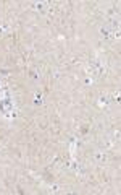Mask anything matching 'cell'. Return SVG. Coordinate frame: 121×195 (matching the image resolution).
<instances>
[{
    "label": "cell",
    "instance_id": "cell-2",
    "mask_svg": "<svg viewBox=\"0 0 121 195\" xmlns=\"http://www.w3.org/2000/svg\"><path fill=\"white\" fill-rule=\"evenodd\" d=\"M89 73H92L95 78H102L105 75V64L100 60V59H92L89 64Z\"/></svg>",
    "mask_w": 121,
    "mask_h": 195
},
{
    "label": "cell",
    "instance_id": "cell-5",
    "mask_svg": "<svg viewBox=\"0 0 121 195\" xmlns=\"http://www.w3.org/2000/svg\"><path fill=\"white\" fill-rule=\"evenodd\" d=\"M98 104H100V106H107L108 104V96H102V99H100Z\"/></svg>",
    "mask_w": 121,
    "mask_h": 195
},
{
    "label": "cell",
    "instance_id": "cell-3",
    "mask_svg": "<svg viewBox=\"0 0 121 195\" xmlns=\"http://www.w3.org/2000/svg\"><path fill=\"white\" fill-rule=\"evenodd\" d=\"M94 159L97 161V163H104V161L107 159V156H105L104 150H97V151L94 153Z\"/></svg>",
    "mask_w": 121,
    "mask_h": 195
},
{
    "label": "cell",
    "instance_id": "cell-4",
    "mask_svg": "<svg viewBox=\"0 0 121 195\" xmlns=\"http://www.w3.org/2000/svg\"><path fill=\"white\" fill-rule=\"evenodd\" d=\"M47 5H49V3H47V2H40V3H32V8H34V10H39V12H44V10L47 8Z\"/></svg>",
    "mask_w": 121,
    "mask_h": 195
},
{
    "label": "cell",
    "instance_id": "cell-1",
    "mask_svg": "<svg viewBox=\"0 0 121 195\" xmlns=\"http://www.w3.org/2000/svg\"><path fill=\"white\" fill-rule=\"evenodd\" d=\"M0 117L3 120L15 119V99L12 91L0 80Z\"/></svg>",
    "mask_w": 121,
    "mask_h": 195
},
{
    "label": "cell",
    "instance_id": "cell-6",
    "mask_svg": "<svg viewBox=\"0 0 121 195\" xmlns=\"http://www.w3.org/2000/svg\"><path fill=\"white\" fill-rule=\"evenodd\" d=\"M84 83H86V85H89V83L92 85L94 83V78H86V82H84Z\"/></svg>",
    "mask_w": 121,
    "mask_h": 195
}]
</instances>
